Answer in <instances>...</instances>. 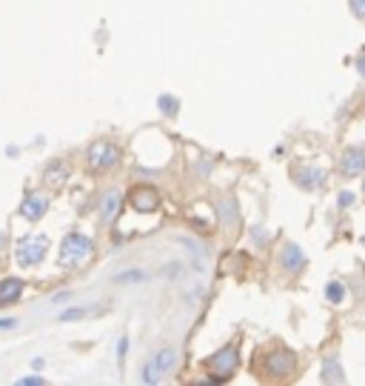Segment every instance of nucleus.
Masks as SVG:
<instances>
[{
    "mask_svg": "<svg viewBox=\"0 0 365 386\" xmlns=\"http://www.w3.org/2000/svg\"><path fill=\"white\" fill-rule=\"evenodd\" d=\"M98 209H100V221L103 223H114L117 215H120V209H123V195H120L117 189H106Z\"/></svg>",
    "mask_w": 365,
    "mask_h": 386,
    "instance_id": "nucleus-7",
    "label": "nucleus"
},
{
    "mask_svg": "<svg viewBox=\"0 0 365 386\" xmlns=\"http://www.w3.org/2000/svg\"><path fill=\"white\" fill-rule=\"evenodd\" d=\"M155 372H157V369H155V364L148 361V364H146V369H143V380H146V383H155V380H157V375H155Z\"/></svg>",
    "mask_w": 365,
    "mask_h": 386,
    "instance_id": "nucleus-17",
    "label": "nucleus"
},
{
    "mask_svg": "<svg viewBox=\"0 0 365 386\" xmlns=\"http://www.w3.org/2000/svg\"><path fill=\"white\" fill-rule=\"evenodd\" d=\"M146 278H148V275H146L143 269H129V272H120L114 281H117V283H140V281H146Z\"/></svg>",
    "mask_w": 365,
    "mask_h": 386,
    "instance_id": "nucleus-16",
    "label": "nucleus"
},
{
    "mask_svg": "<svg viewBox=\"0 0 365 386\" xmlns=\"http://www.w3.org/2000/svg\"><path fill=\"white\" fill-rule=\"evenodd\" d=\"M95 255V244H91L88 235L80 232H69L60 244V263L63 266H83L88 263V258Z\"/></svg>",
    "mask_w": 365,
    "mask_h": 386,
    "instance_id": "nucleus-1",
    "label": "nucleus"
},
{
    "mask_svg": "<svg viewBox=\"0 0 365 386\" xmlns=\"http://www.w3.org/2000/svg\"><path fill=\"white\" fill-rule=\"evenodd\" d=\"M160 109L169 114V112H177V103H174V101H169V95H166V98H160Z\"/></svg>",
    "mask_w": 365,
    "mask_h": 386,
    "instance_id": "nucleus-19",
    "label": "nucleus"
},
{
    "mask_svg": "<svg viewBox=\"0 0 365 386\" xmlns=\"http://www.w3.org/2000/svg\"><path fill=\"white\" fill-rule=\"evenodd\" d=\"M88 166L91 169H111L114 163H117V158H120V152H117V146L114 143H109V140H98V143H91L88 146Z\"/></svg>",
    "mask_w": 365,
    "mask_h": 386,
    "instance_id": "nucleus-6",
    "label": "nucleus"
},
{
    "mask_svg": "<svg viewBox=\"0 0 365 386\" xmlns=\"http://www.w3.org/2000/svg\"><path fill=\"white\" fill-rule=\"evenodd\" d=\"M237 364H240V349H237V343H228L211 355L205 366L211 372V380H228L237 372Z\"/></svg>",
    "mask_w": 365,
    "mask_h": 386,
    "instance_id": "nucleus-2",
    "label": "nucleus"
},
{
    "mask_svg": "<svg viewBox=\"0 0 365 386\" xmlns=\"http://www.w3.org/2000/svg\"><path fill=\"white\" fill-rule=\"evenodd\" d=\"M362 189H365V184H362Z\"/></svg>",
    "mask_w": 365,
    "mask_h": 386,
    "instance_id": "nucleus-23",
    "label": "nucleus"
},
{
    "mask_svg": "<svg viewBox=\"0 0 365 386\" xmlns=\"http://www.w3.org/2000/svg\"><path fill=\"white\" fill-rule=\"evenodd\" d=\"M280 258H283L286 272H300L302 266H306V255H302V249L294 246V244H286L283 252H280Z\"/></svg>",
    "mask_w": 365,
    "mask_h": 386,
    "instance_id": "nucleus-11",
    "label": "nucleus"
},
{
    "mask_svg": "<svg viewBox=\"0 0 365 386\" xmlns=\"http://www.w3.org/2000/svg\"><path fill=\"white\" fill-rule=\"evenodd\" d=\"M49 252V237L46 235H32V237H23V241L17 244V260L23 266H35L46 258Z\"/></svg>",
    "mask_w": 365,
    "mask_h": 386,
    "instance_id": "nucleus-4",
    "label": "nucleus"
},
{
    "mask_svg": "<svg viewBox=\"0 0 365 386\" xmlns=\"http://www.w3.org/2000/svg\"><path fill=\"white\" fill-rule=\"evenodd\" d=\"M83 315H86L83 309H66L63 315H60V320H72V318H83Z\"/></svg>",
    "mask_w": 365,
    "mask_h": 386,
    "instance_id": "nucleus-20",
    "label": "nucleus"
},
{
    "mask_svg": "<svg viewBox=\"0 0 365 386\" xmlns=\"http://www.w3.org/2000/svg\"><path fill=\"white\" fill-rule=\"evenodd\" d=\"M20 295H23V281H20V278H6V281H0V306L15 304Z\"/></svg>",
    "mask_w": 365,
    "mask_h": 386,
    "instance_id": "nucleus-12",
    "label": "nucleus"
},
{
    "mask_svg": "<svg viewBox=\"0 0 365 386\" xmlns=\"http://www.w3.org/2000/svg\"><path fill=\"white\" fill-rule=\"evenodd\" d=\"M15 323H17L15 318H0V329H12Z\"/></svg>",
    "mask_w": 365,
    "mask_h": 386,
    "instance_id": "nucleus-21",
    "label": "nucleus"
},
{
    "mask_svg": "<svg viewBox=\"0 0 365 386\" xmlns=\"http://www.w3.org/2000/svg\"><path fill=\"white\" fill-rule=\"evenodd\" d=\"M46 209H49V200H46L43 195H29V198L20 203V215H23L26 221H38V218H43Z\"/></svg>",
    "mask_w": 365,
    "mask_h": 386,
    "instance_id": "nucleus-10",
    "label": "nucleus"
},
{
    "mask_svg": "<svg viewBox=\"0 0 365 386\" xmlns=\"http://www.w3.org/2000/svg\"><path fill=\"white\" fill-rule=\"evenodd\" d=\"M151 364H155V369L163 375V372H171L174 369V364H177V349L174 346H163V349H157V355L151 358Z\"/></svg>",
    "mask_w": 365,
    "mask_h": 386,
    "instance_id": "nucleus-14",
    "label": "nucleus"
},
{
    "mask_svg": "<svg viewBox=\"0 0 365 386\" xmlns=\"http://www.w3.org/2000/svg\"><path fill=\"white\" fill-rule=\"evenodd\" d=\"M325 298H328L331 304H343V298H345V289H343V283L331 281V283L325 286Z\"/></svg>",
    "mask_w": 365,
    "mask_h": 386,
    "instance_id": "nucleus-15",
    "label": "nucleus"
},
{
    "mask_svg": "<svg viewBox=\"0 0 365 386\" xmlns=\"http://www.w3.org/2000/svg\"><path fill=\"white\" fill-rule=\"evenodd\" d=\"M66 181H69V166H66L63 161H54V163L46 166V172H43V184H46L49 189H60Z\"/></svg>",
    "mask_w": 365,
    "mask_h": 386,
    "instance_id": "nucleus-9",
    "label": "nucleus"
},
{
    "mask_svg": "<svg viewBox=\"0 0 365 386\" xmlns=\"http://www.w3.org/2000/svg\"><path fill=\"white\" fill-rule=\"evenodd\" d=\"M323 172L317 169V166H309V169H297L294 172V181L302 186V189H317L320 184H323Z\"/></svg>",
    "mask_w": 365,
    "mask_h": 386,
    "instance_id": "nucleus-13",
    "label": "nucleus"
},
{
    "mask_svg": "<svg viewBox=\"0 0 365 386\" xmlns=\"http://www.w3.org/2000/svg\"><path fill=\"white\" fill-rule=\"evenodd\" d=\"M263 366L271 378H288L297 369V355L291 349H271V352H265Z\"/></svg>",
    "mask_w": 365,
    "mask_h": 386,
    "instance_id": "nucleus-3",
    "label": "nucleus"
},
{
    "mask_svg": "<svg viewBox=\"0 0 365 386\" xmlns=\"http://www.w3.org/2000/svg\"><path fill=\"white\" fill-rule=\"evenodd\" d=\"M351 200H354V198H351V195H348V192H343V195H340V206H348V203H351Z\"/></svg>",
    "mask_w": 365,
    "mask_h": 386,
    "instance_id": "nucleus-22",
    "label": "nucleus"
},
{
    "mask_svg": "<svg viewBox=\"0 0 365 386\" xmlns=\"http://www.w3.org/2000/svg\"><path fill=\"white\" fill-rule=\"evenodd\" d=\"M340 172L345 177L362 175L365 172V149H359V146H351V149H345V155L340 161Z\"/></svg>",
    "mask_w": 365,
    "mask_h": 386,
    "instance_id": "nucleus-8",
    "label": "nucleus"
},
{
    "mask_svg": "<svg viewBox=\"0 0 365 386\" xmlns=\"http://www.w3.org/2000/svg\"><path fill=\"white\" fill-rule=\"evenodd\" d=\"M129 206H132L134 212H140V215L157 212V209H160V192H157L155 186L140 184V186H134V189L129 192Z\"/></svg>",
    "mask_w": 365,
    "mask_h": 386,
    "instance_id": "nucleus-5",
    "label": "nucleus"
},
{
    "mask_svg": "<svg viewBox=\"0 0 365 386\" xmlns=\"http://www.w3.org/2000/svg\"><path fill=\"white\" fill-rule=\"evenodd\" d=\"M348 3H351V12L357 17H365V0H348Z\"/></svg>",
    "mask_w": 365,
    "mask_h": 386,
    "instance_id": "nucleus-18",
    "label": "nucleus"
}]
</instances>
